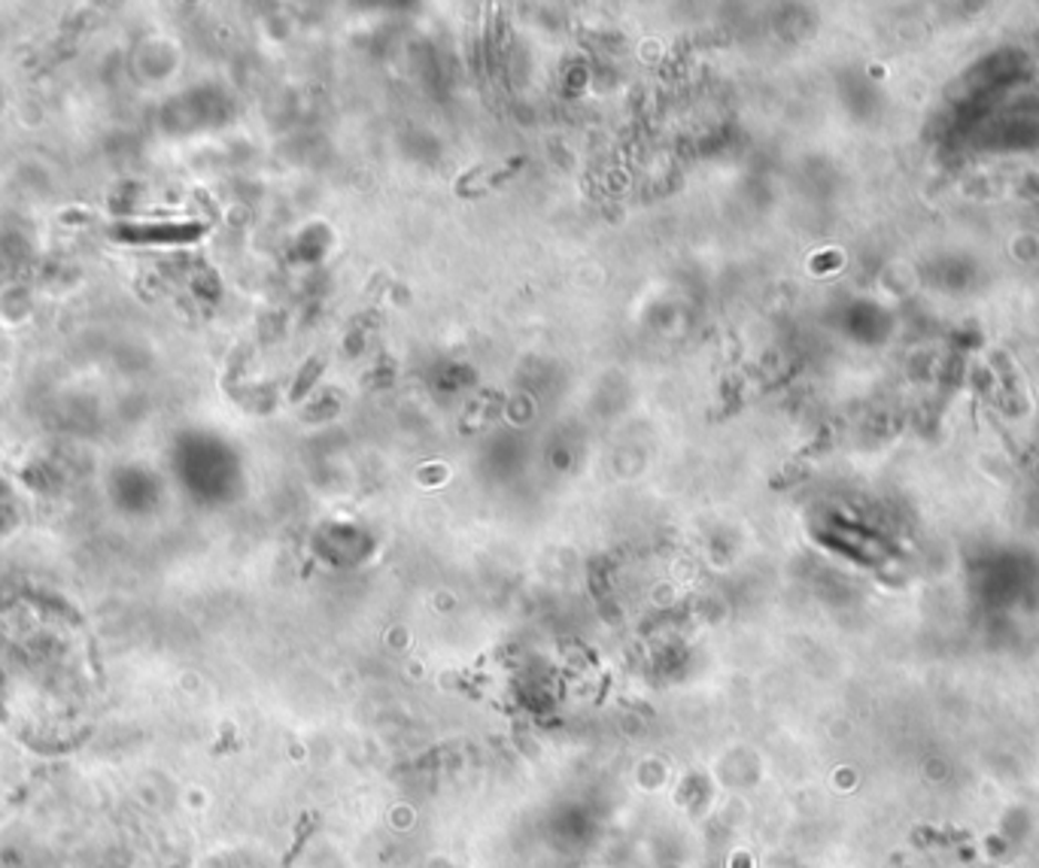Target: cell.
Wrapping results in <instances>:
<instances>
[{"instance_id":"obj_1","label":"cell","mask_w":1039,"mask_h":868,"mask_svg":"<svg viewBox=\"0 0 1039 868\" xmlns=\"http://www.w3.org/2000/svg\"><path fill=\"white\" fill-rule=\"evenodd\" d=\"M204 234L201 222H159V225H116L113 237L122 244H171V241H192Z\"/></svg>"}]
</instances>
